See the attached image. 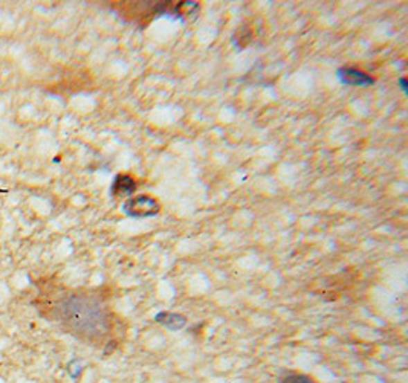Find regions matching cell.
Masks as SVG:
<instances>
[{"instance_id":"obj_1","label":"cell","mask_w":408,"mask_h":383,"mask_svg":"<svg viewBox=\"0 0 408 383\" xmlns=\"http://www.w3.org/2000/svg\"><path fill=\"white\" fill-rule=\"evenodd\" d=\"M37 307L44 318L95 347L106 345L112 333L114 321L109 307L87 292H42L37 298Z\"/></svg>"},{"instance_id":"obj_2","label":"cell","mask_w":408,"mask_h":383,"mask_svg":"<svg viewBox=\"0 0 408 383\" xmlns=\"http://www.w3.org/2000/svg\"><path fill=\"white\" fill-rule=\"evenodd\" d=\"M123 209L129 217L135 218H145V217H154L159 214L161 206L157 198L150 196H138L132 197L124 203Z\"/></svg>"},{"instance_id":"obj_3","label":"cell","mask_w":408,"mask_h":383,"mask_svg":"<svg viewBox=\"0 0 408 383\" xmlns=\"http://www.w3.org/2000/svg\"><path fill=\"white\" fill-rule=\"evenodd\" d=\"M338 77L344 84L351 86H369L373 84V78L367 75L366 72L353 69V68H343L338 71Z\"/></svg>"},{"instance_id":"obj_4","label":"cell","mask_w":408,"mask_h":383,"mask_svg":"<svg viewBox=\"0 0 408 383\" xmlns=\"http://www.w3.org/2000/svg\"><path fill=\"white\" fill-rule=\"evenodd\" d=\"M136 191V182L129 174H118L112 183V196L114 197H129Z\"/></svg>"},{"instance_id":"obj_5","label":"cell","mask_w":408,"mask_h":383,"mask_svg":"<svg viewBox=\"0 0 408 383\" xmlns=\"http://www.w3.org/2000/svg\"><path fill=\"white\" fill-rule=\"evenodd\" d=\"M154 321H157L159 326L166 327L168 330H181L185 327V324H187V319H185V316L182 315H177V313H170V312H161L157 316H154Z\"/></svg>"},{"instance_id":"obj_6","label":"cell","mask_w":408,"mask_h":383,"mask_svg":"<svg viewBox=\"0 0 408 383\" xmlns=\"http://www.w3.org/2000/svg\"><path fill=\"white\" fill-rule=\"evenodd\" d=\"M280 383H317V382L314 379H310L309 375L291 373V374H286L285 377L280 380Z\"/></svg>"},{"instance_id":"obj_7","label":"cell","mask_w":408,"mask_h":383,"mask_svg":"<svg viewBox=\"0 0 408 383\" xmlns=\"http://www.w3.org/2000/svg\"><path fill=\"white\" fill-rule=\"evenodd\" d=\"M400 86H402V89H404V91H407V86H405V80H404V78L400 80Z\"/></svg>"}]
</instances>
